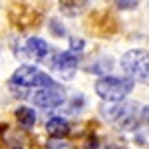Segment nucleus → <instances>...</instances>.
I'll return each instance as SVG.
<instances>
[{
	"label": "nucleus",
	"instance_id": "ddd939ff",
	"mask_svg": "<svg viewBox=\"0 0 149 149\" xmlns=\"http://www.w3.org/2000/svg\"><path fill=\"white\" fill-rule=\"evenodd\" d=\"M119 4V8H133L137 2H117Z\"/></svg>",
	"mask_w": 149,
	"mask_h": 149
},
{
	"label": "nucleus",
	"instance_id": "f03ea898",
	"mask_svg": "<svg viewBox=\"0 0 149 149\" xmlns=\"http://www.w3.org/2000/svg\"><path fill=\"white\" fill-rule=\"evenodd\" d=\"M147 66H149V58L147 52H143V50H131V52L123 54V58H121V68L125 70V74H129L133 80L141 81V84H147L149 80Z\"/></svg>",
	"mask_w": 149,
	"mask_h": 149
},
{
	"label": "nucleus",
	"instance_id": "423d86ee",
	"mask_svg": "<svg viewBox=\"0 0 149 149\" xmlns=\"http://www.w3.org/2000/svg\"><path fill=\"white\" fill-rule=\"evenodd\" d=\"M76 68H78V58L74 54H70V52H64V54L56 56V60H54V70L58 74H62L64 78L74 76Z\"/></svg>",
	"mask_w": 149,
	"mask_h": 149
},
{
	"label": "nucleus",
	"instance_id": "39448f33",
	"mask_svg": "<svg viewBox=\"0 0 149 149\" xmlns=\"http://www.w3.org/2000/svg\"><path fill=\"white\" fill-rule=\"evenodd\" d=\"M34 103L42 109H54L60 103L64 102V92L58 88V86H52V88H44V90H38L34 93Z\"/></svg>",
	"mask_w": 149,
	"mask_h": 149
},
{
	"label": "nucleus",
	"instance_id": "20e7f679",
	"mask_svg": "<svg viewBox=\"0 0 149 149\" xmlns=\"http://www.w3.org/2000/svg\"><path fill=\"white\" fill-rule=\"evenodd\" d=\"M12 84L14 86H22V88H30V86H44V88H52L56 86V81L50 76L42 74L34 66H20L12 76Z\"/></svg>",
	"mask_w": 149,
	"mask_h": 149
},
{
	"label": "nucleus",
	"instance_id": "6e6552de",
	"mask_svg": "<svg viewBox=\"0 0 149 149\" xmlns=\"http://www.w3.org/2000/svg\"><path fill=\"white\" fill-rule=\"evenodd\" d=\"M16 121L24 127V129H30L36 123V111L32 107H18L16 109Z\"/></svg>",
	"mask_w": 149,
	"mask_h": 149
},
{
	"label": "nucleus",
	"instance_id": "9d476101",
	"mask_svg": "<svg viewBox=\"0 0 149 149\" xmlns=\"http://www.w3.org/2000/svg\"><path fill=\"white\" fill-rule=\"evenodd\" d=\"M46 149H74V147H72V143L64 141V139H50Z\"/></svg>",
	"mask_w": 149,
	"mask_h": 149
},
{
	"label": "nucleus",
	"instance_id": "4468645a",
	"mask_svg": "<svg viewBox=\"0 0 149 149\" xmlns=\"http://www.w3.org/2000/svg\"><path fill=\"white\" fill-rule=\"evenodd\" d=\"M18 149H20V147H18Z\"/></svg>",
	"mask_w": 149,
	"mask_h": 149
},
{
	"label": "nucleus",
	"instance_id": "f8f14e48",
	"mask_svg": "<svg viewBox=\"0 0 149 149\" xmlns=\"http://www.w3.org/2000/svg\"><path fill=\"white\" fill-rule=\"evenodd\" d=\"M52 28L56 30V34H58V36L64 34V32H62V28H60V24H58V20H52Z\"/></svg>",
	"mask_w": 149,
	"mask_h": 149
},
{
	"label": "nucleus",
	"instance_id": "0eeeda50",
	"mask_svg": "<svg viewBox=\"0 0 149 149\" xmlns=\"http://www.w3.org/2000/svg\"><path fill=\"white\" fill-rule=\"evenodd\" d=\"M46 131L54 139H62L70 131V123L64 119V117H52V119L46 123Z\"/></svg>",
	"mask_w": 149,
	"mask_h": 149
},
{
	"label": "nucleus",
	"instance_id": "7ed1b4c3",
	"mask_svg": "<svg viewBox=\"0 0 149 149\" xmlns=\"http://www.w3.org/2000/svg\"><path fill=\"white\" fill-rule=\"evenodd\" d=\"M103 113L109 121H113L115 125H119L121 129L135 125L137 119V103L129 102H117L111 107H103Z\"/></svg>",
	"mask_w": 149,
	"mask_h": 149
},
{
	"label": "nucleus",
	"instance_id": "f257e3e1",
	"mask_svg": "<svg viewBox=\"0 0 149 149\" xmlns=\"http://www.w3.org/2000/svg\"><path fill=\"white\" fill-rule=\"evenodd\" d=\"M133 90V81L129 78H117V76H105L100 78L95 84V92L97 95L109 103L123 102Z\"/></svg>",
	"mask_w": 149,
	"mask_h": 149
},
{
	"label": "nucleus",
	"instance_id": "1a4fd4ad",
	"mask_svg": "<svg viewBox=\"0 0 149 149\" xmlns=\"http://www.w3.org/2000/svg\"><path fill=\"white\" fill-rule=\"evenodd\" d=\"M26 50H28V54L34 58H44L48 54V44L42 40V38H30L28 42H26Z\"/></svg>",
	"mask_w": 149,
	"mask_h": 149
},
{
	"label": "nucleus",
	"instance_id": "9b49d317",
	"mask_svg": "<svg viewBox=\"0 0 149 149\" xmlns=\"http://www.w3.org/2000/svg\"><path fill=\"white\" fill-rule=\"evenodd\" d=\"M70 46H72L70 54L76 56V52H81V48H84V40H80V38H70Z\"/></svg>",
	"mask_w": 149,
	"mask_h": 149
}]
</instances>
